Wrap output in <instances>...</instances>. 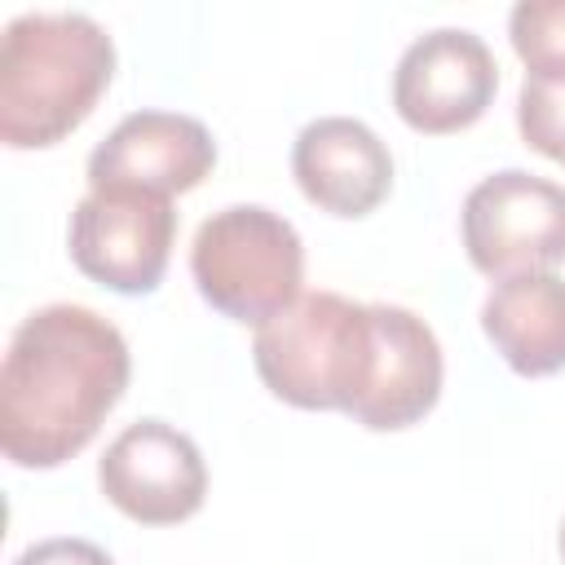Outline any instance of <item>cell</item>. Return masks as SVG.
Masks as SVG:
<instances>
[{
    "instance_id": "cell-1",
    "label": "cell",
    "mask_w": 565,
    "mask_h": 565,
    "mask_svg": "<svg viewBox=\"0 0 565 565\" xmlns=\"http://www.w3.org/2000/svg\"><path fill=\"white\" fill-rule=\"evenodd\" d=\"M132 375L124 331L88 305L26 313L0 366V450L18 468L79 455L119 406Z\"/></svg>"
},
{
    "instance_id": "cell-2",
    "label": "cell",
    "mask_w": 565,
    "mask_h": 565,
    "mask_svg": "<svg viewBox=\"0 0 565 565\" xmlns=\"http://www.w3.org/2000/svg\"><path fill=\"white\" fill-rule=\"evenodd\" d=\"M115 75V40L79 9H31L0 40V141L53 146L75 132Z\"/></svg>"
},
{
    "instance_id": "cell-3",
    "label": "cell",
    "mask_w": 565,
    "mask_h": 565,
    "mask_svg": "<svg viewBox=\"0 0 565 565\" xmlns=\"http://www.w3.org/2000/svg\"><path fill=\"white\" fill-rule=\"evenodd\" d=\"M375 318L340 291H300L256 327L252 362L265 388L300 411H353L371 380Z\"/></svg>"
},
{
    "instance_id": "cell-4",
    "label": "cell",
    "mask_w": 565,
    "mask_h": 565,
    "mask_svg": "<svg viewBox=\"0 0 565 565\" xmlns=\"http://www.w3.org/2000/svg\"><path fill=\"white\" fill-rule=\"evenodd\" d=\"M190 274L212 309L260 327L300 296L305 243L287 216L260 203H230L194 230Z\"/></svg>"
},
{
    "instance_id": "cell-5",
    "label": "cell",
    "mask_w": 565,
    "mask_h": 565,
    "mask_svg": "<svg viewBox=\"0 0 565 565\" xmlns=\"http://www.w3.org/2000/svg\"><path fill=\"white\" fill-rule=\"evenodd\" d=\"M468 260L499 278L543 274L565 260V185L525 168L481 177L463 199Z\"/></svg>"
},
{
    "instance_id": "cell-6",
    "label": "cell",
    "mask_w": 565,
    "mask_h": 565,
    "mask_svg": "<svg viewBox=\"0 0 565 565\" xmlns=\"http://www.w3.org/2000/svg\"><path fill=\"white\" fill-rule=\"evenodd\" d=\"M177 238V207L150 190H88L71 212V260L93 282L141 296L154 291Z\"/></svg>"
},
{
    "instance_id": "cell-7",
    "label": "cell",
    "mask_w": 565,
    "mask_h": 565,
    "mask_svg": "<svg viewBox=\"0 0 565 565\" xmlns=\"http://www.w3.org/2000/svg\"><path fill=\"white\" fill-rule=\"evenodd\" d=\"M499 88L490 44L468 26H437L406 44L393 71V106L415 132H459L486 115Z\"/></svg>"
},
{
    "instance_id": "cell-8",
    "label": "cell",
    "mask_w": 565,
    "mask_h": 565,
    "mask_svg": "<svg viewBox=\"0 0 565 565\" xmlns=\"http://www.w3.org/2000/svg\"><path fill=\"white\" fill-rule=\"evenodd\" d=\"M97 481L102 494L141 525H177L207 499V463L199 446L163 419L128 424L106 446Z\"/></svg>"
},
{
    "instance_id": "cell-9",
    "label": "cell",
    "mask_w": 565,
    "mask_h": 565,
    "mask_svg": "<svg viewBox=\"0 0 565 565\" xmlns=\"http://www.w3.org/2000/svg\"><path fill=\"white\" fill-rule=\"evenodd\" d=\"M216 168L212 132L181 110H132L88 154V190L185 194Z\"/></svg>"
},
{
    "instance_id": "cell-10",
    "label": "cell",
    "mask_w": 565,
    "mask_h": 565,
    "mask_svg": "<svg viewBox=\"0 0 565 565\" xmlns=\"http://www.w3.org/2000/svg\"><path fill=\"white\" fill-rule=\"evenodd\" d=\"M291 177L322 212L366 216L393 190V154L371 124L353 115H322L296 132Z\"/></svg>"
},
{
    "instance_id": "cell-11",
    "label": "cell",
    "mask_w": 565,
    "mask_h": 565,
    "mask_svg": "<svg viewBox=\"0 0 565 565\" xmlns=\"http://www.w3.org/2000/svg\"><path fill=\"white\" fill-rule=\"evenodd\" d=\"M371 318H375L371 380L349 415L375 433L411 428L441 397V375H446L441 344L433 327L402 305H371Z\"/></svg>"
},
{
    "instance_id": "cell-12",
    "label": "cell",
    "mask_w": 565,
    "mask_h": 565,
    "mask_svg": "<svg viewBox=\"0 0 565 565\" xmlns=\"http://www.w3.org/2000/svg\"><path fill=\"white\" fill-rule=\"evenodd\" d=\"M481 331L516 375H552L565 366V278L512 274L481 300Z\"/></svg>"
},
{
    "instance_id": "cell-13",
    "label": "cell",
    "mask_w": 565,
    "mask_h": 565,
    "mask_svg": "<svg viewBox=\"0 0 565 565\" xmlns=\"http://www.w3.org/2000/svg\"><path fill=\"white\" fill-rule=\"evenodd\" d=\"M508 35L530 79L565 84V0H521L508 13Z\"/></svg>"
},
{
    "instance_id": "cell-14",
    "label": "cell",
    "mask_w": 565,
    "mask_h": 565,
    "mask_svg": "<svg viewBox=\"0 0 565 565\" xmlns=\"http://www.w3.org/2000/svg\"><path fill=\"white\" fill-rule=\"evenodd\" d=\"M516 128H521L525 146L565 163V84L525 75L521 97H516Z\"/></svg>"
},
{
    "instance_id": "cell-15",
    "label": "cell",
    "mask_w": 565,
    "mask_h": 565,
    "mask_svg": "<svg viewBox=\"0 0 565 565\" xmlns=\"http://www.w3.org/2000/svg\"><path fill=\"white\" fill-rule=\"evenodd\" d=\"M13 565H115V561L88 539H44L31 543Z\"/></svg>"
},
{
    "instance_id": "cell-16",
    "label": "cell",
    "mask_w": 565,
    "mask_h": 565,
    "mask_svg": "<svg viewBox=\"0 0 565 565\" xmlns=\"http://www.w3.org/2000/svg\"><path fill=\"white\" fill-rule=\"evenodd\" d=\"M561 556H565V521H561Z\"/></svg>"
}]
</instances>
